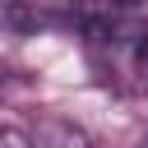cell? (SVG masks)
<instances>
[{"label": "cell", "instance_id": "obj_1", "mask_svg": "<svg viewBox=\"0 0 148 148\" xmlns=\"http://www.w3.org/2000/svg\"><path fill=\"white\" fill-rule=\"evenodd\" d=\"M32 148H92V143H88V134H83V130L65 125V120H46V125L37 130Z\"/></svg>", "mask_w": 148, "mask_h": 148}, {"label": "cell", "instance_id": "obj_2", "mask_svg": "<svg viewBox=\"0 0 148 148\" xmlns=\"http://www.w3.org/2000/svg\"><path fill=\"white\" fill-rule=\"evenodd\" d=\"M134 69H139V79L148 83V32L134 37Z\"/></svg>", "mask_w": 148, "mask_h": 148}, {"label": "cell", "instance_id": "obj_3", "mask_svg": "<svg viewBox=\"0 0 148 148\" xmlns=\"http://www.w3.org/2000/svg\"><path fill=\"white\" fill-rule=\"evenodd\" d=\"M0 148H32V139L23 130H0Z\"/></svg>", "mask_w": 148, "mask_h": 148}, {"label": "cell", "instance_id": "obj_4", "mask_svg": "<svg viewBox=\"0 0 148 148\" xmlns=\"http://www.w3.org/2000/svg\"><path fill=\"white\" fill-rule=\"evenodd\" d=\"M5 83H9V69H5V65H0V88H5Z\"/></svg>", "mask_w": 148, "mask_h": 148}]
</instances>
